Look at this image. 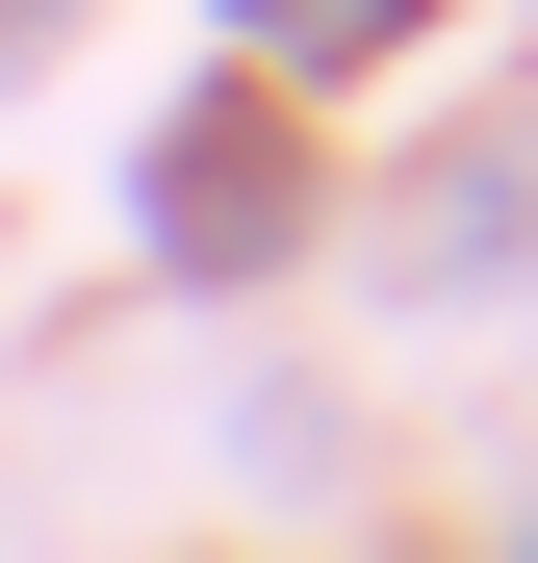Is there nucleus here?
Segmentation results:
<instances>
[{
  "mask_svg": "<svg viewBox=\"0 0 538 563\" xmlns=\"http://www.w3.org/2000/svg\"><path fill=\"white\" fill-rule=\"evenodd\" d=\"M154 256H283V129H179L154 154Z\"/></svg>",
  "mask_w": 538,
  "mask_h": 563,
  "instance_id": "1",
  "label": "nucleus"
}]
</instances>
